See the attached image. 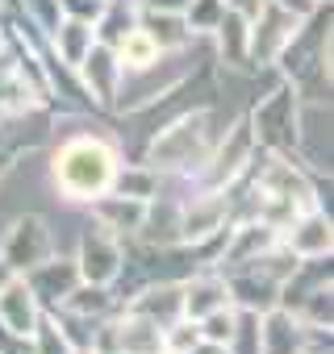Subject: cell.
<instances>
[{
    "label": "cell",
    "instance_id": "cell-1",
    "mask_svg": "<svg viewBox=\"0 0 334 354\" xmlns=\"http://www.w3.org/2000/svg\"><path fill=\"white\" fill-rule=\"evenodd\" d=\"M121 158H125L121 142L105 129L67 133L51 154V184H55L59 201L88 209L96 196H105L113 188V175H117Z\"/></svg>",
    "mask_w": 334,
    "mask_h": 354
},
{
    "label": "cell",
    "instance_id": "cell-2",
    "mask_svg": "<svg viewBox=\"0 0 334 354\" xmlns=\"http://www.w3.org/2000/svg\"><path fill=\"white\" fill-rule=\"evenodd\" d=\"M222 133V121L209 104H197V109H184L180 117H172L146 146L142 162L155 167L163 180H176V184H197L201 171H205V158L213 150Z\"/></svg>",
    "mask_w": 334,
    "mask_h": 354
},
{
    "label": "cell",
    "instance_id": "cell-3",
    "mask_svg": "<svg viewBox=\"0 0 334 354\" xmlns=\"http://www.w3.org/2000/svg\"><path fill=\"white\" fill-rule=\"evenodd\" d=\"M197 46V42H193ZM193 46H180V50H163L155 63L146 67H130L121 71V88H117V109L113 113H146L155 109L159 100L176 96L193 75H197V59H193Z\"/></svg>",
    "mask_w": 334,
    "mask_h": 354
},
{
    "label": "cell",
    "instance_id": "cell-4",
    "mask_svg": "<svg viewBox=\"0 0 334 354\" xmlns=\"http://www.w3.org/2000/svg\"><path fill=\"white\" fill-rule=\"evenodd\" d=\"M255 146L267 154H297V138H301V96L292 92V84H276L272 92H263L251 109H247Z\"/></svg>",
    "mask_w": 334,
    "mask_h": 354
},
{
    "label": "cell",
    "instance_id": "cell-5",
    "mask_svg": "<svg viewBox=\"0 0 334 354\" xmlns=\"http://www.w3.org/2000/svg\"><path fill=\"white\" fill-rule=\"evenodd\" d=\"M255 133H251V121H247V113L243 117H234V121H226L222 125V133H218V142H213V150H209V158H205V171H201V188H230V184H238L243 175H247V167H251V158H255Z\"/></svg>",
    "mask_w": 334,
    "mask_h": 354
},
{
    "label": "cell",
    "instance_id": "cell-6",
    "mask_svg": "<svg viewBox=\"0 0 334 354\" xmlns=\"http://www.w3.org/2000/svg\"><path fill=\"white\" fill-rule=\"evenodd\" d=\"M55 250H59V242H55V230L42 213H21L0 234V267L9 275H26L30 267H38Z\"/></svg>",
    "mask_w": 334,
    "mask_h": 354
},
{
    "label": "cell",
    "instance_id": "cell-7",
    "mask_svg": "<svg viewBox=\"0 0 334 354\" xmlns=\"http://www.w3.org/2000/svg\"><path fill=\"white\" fill-rule=\"evenodd\" d=\"M71 259H76L84 283H105V288H113L117 275H121V267H125V242H121L113 230H105L100 221L84 217Z\"/></svg>",
    "mask_w": 334,
    "mask_h": 354
},
{
    "label": "cell",
    "instance_id": "cell-8",
    "mask_svg": "<svg viewBox=\"0 0 334 354\" xmlns=\"http://www.w3.org/2000/svg\"><path fill=\"white\" fill-rule=\"evenodd\" d=\"M305 17H292L288 9L263 0L259 13L251 17V71H267L276 67V59L284 55V46L292 42V34L301 30Z\"/></svg>",
    "mask_w": 334,
    "mask_h": 354
},
{
    "label": "cell",
    "instance_id": "cell-9",
    "mask_svg": "<svg viewBox=\"0 0 334 354\" xmlns=\"http://www.w3.org/2000/svg\"><path fill=\"white\" fill-rule=\"evenodd\" d=\"M121 59H117V50L113 46H105V42H96L92 50H88V59L76 67V80H80V92L88 96V104L92 109H105V113H113L117 109V88H121Z\"/></svg>",
    "mask_w": 334,
    "mask_h": 354
},
{
    "label": "cell",
    "instance_id": "cell-10",
    "mask_svg": "<svg viewBox=\"0 0 334 354\" xmlns=\"http://www.w3.org/2000/svg\"><path fill=\"white\" fill-rule=\"evenodd\" d=\"M26 283H30V292L38 296V304H42V313H59L63 308V300L80 288V267H76V259L71 254H51V259H42L38 267H30L26 275H21Z\"/></svg>",
    "mask_w": 334,
    "mask_h": 354
},
{
    "label": "cell",
    "instance_id": "cell-11",
    "mask_svg": "<svg viewBox=\"0 0 334 354\" xmlns=\"http://www.w3.org/2000/svg\"><path fill=\"white\" fill-rule=\"evenodd\" d=\"M280 242H284L301 263H309V259H330V254H334V221H330L326 209H305V213H297V217L280 230Z\"/></svg>",
    "mask_w": 334,
    "mask_h": 354
},
{
    "label": "cell",
    "instance_id": "cell-12",
    "mask_svg": "<svg viewBox=\"0 0 334 354\" xmlns=\"http://www.w3.org/2000/svg\"><path fill=\"white\" fill-rule=\"evenodd\" d=\"M42 321V304L30 292V283L21 275H9L0 283V337H21L30 342V333Z\"/></svg>",
    "mask_w": 334,
    "mask_h": 354
},
{
    "label": "cell",
    "instance_id": "cell-13",
    "mask_svg": "<svg viewBox=\"0 0 334 354\" xmlns=\"http://www.w3.org/2000/svg\"><path fill=\"white\" fill-rule=\"evenodd\" d=\"M226 279V292H230V304L234 308H247V313H267L280 304V283L259 271L255 263H243V267H226L222 271Z\"/></svg>",
    "mask_w": 334,
    "mask_h": 354
},
{
    "label": "cell",
    "instance_id": "cell-14",
    "mask_svg": "<svg viewBox=\"0 0 334 354\" xmlns=\"http://www.w3.org/2000/svg\"><path fill=\"white\" fill-rule=\"evenodd\" d=\"M109 337L117 354H167L163 346V325H155L150 317L134 313V308H117L109 317Z\"/></svg>",
    "mask_w": 334,
    "mask_h": 354
},
{
    "label": "cell",
    "instance_id": "cell-15",
    "mask_svg": "<svg viewBox=\"0 0 334 354\" xmlns=\"http://www.w3.org/2000/svg\"><path fill=\"white\" fill-rule=\"evenodd\" d=\"M205 42H213V59L226 71H251V17L247 13L226 9L222 21H218V30Z\"/></svg>",
    "mask_w": 334,
    "mask_h": 354
},
{
    "label": "cell",
    "instance_id": "cell-16",
    "mask_svg": "<svg viewBox=\"0 0 334 354\" xmlns=\"http://www.w3.org/2000/svg\"><path fill=\"white\" fill-rule=\"evenodd\" d=\"M42 42H46V50H51L55 63H63L67 71H76L88 59V50L96 46V26L92 21H80V17H59L55 30Z\"/></svg>",
    "mask_w": 334,
    "mask_h": 354
},
{
    "label": "cell",
    "instance_id": "cell-17",
    "mask_svg": "<svg viewBox=\"0 0 334 354\" xmlns=\"http://www.w3.org/2000/svg\"><path fill=\"white\" fill-rule=\"evenodd\" d=\"M125 308H134V313H142V317H150L155 325H172V321H180L184 317V292H180V279H155V283H142L130 300H125Z\"/></svg>",
    "mask_w": 334,
    "mask_h": 354
},
{
    "label": "cell",
    "instance_id": "cell-18",
    "mask_svg": "<svg viewBox=\"0 0 334 354\" xmlns=\"http://www.w3.org/2000/svg\"><path fill=\"white\" fill-rule=\"evenodd\" d=\"M309 329L288 313V308H267L259 313V350L263 354H305Z\"/></svg>",
    "mask_w": 334,
    "mask_h": 354
},
{
    "label": "cell",
    "instance_id": "cell-19",
    "mask_svg": "<svg viewBox=\"0 0 334 354\" xmlns=\"http://www.w3.org/2000/svg\"><path fill=\"white\" fill-rule=\"evenodd\" d=\"M142 213H146V201H134V196H121V192H105L88 205V217L100 221L105 230H113L121 242H134V234L142 225Z\"/></svg>",
    "mask_w": 334,
    "mask_h": 354
},
{
    "label": "cell",
    "instance_id": "cell-20",
    "mask_svg": "<svg viewBox=\"0 0 334 354\" xmlns=\"http://www.w3.org/2000/svg\"><path fill=\"white\" fill-rule=\"evenodd\" d=\"M180 292H184V317H188V321H201L205 313L230 304L226 279H222V271H213V267H201V271L184 275V279H180Z\"/></svg>",
    "mask_w": 334,
    "mask_h": 354
},
{
    "label": "cell",
    "instance_id": "cell-21",
    "mask_svg": "<svg viewBox=\"0 0 334 354\" xmlns=\"http://www.w3.org/2000/svg\"><path fill=\"white\" fill-rule=\"evenodd\" d=\"M138 26L150 34V42H155L159 50H180V46H193V42H201V38H193V34H188V26H184V17H180V13H163V9H138Z\"/></svg>",
    "mask_w": 334,
    "mask_h": 354
},
{
    "label": "cell",
    "instance_id": "cell-22",
    "mask_svg": "<svg viewBox=\"0 0 334 354\" xmlns=\"http://www.w3.org/2000/svg\"><path fill=\"white\" fill-rule=\"evenodd\" d=\"M117 308H121V300H117L113 288H105V283H84V279H80V288L63 300V313L88 317V321H109Z\"/></svg>",
    "mask_w": 334,
    "mask_h": 354
},
{
    "label": "cell",
    "instance_id": "cell-23",
    "mask_svg": "<svg viewBox=\"0 0 334 354\" xmlns=\"http://www.w3.org/2000/svg\"><path fill=\"white\" fill-rule=\"evenodd\" d=\"M159 188H163V175H159L155 167H146V162H125V158H121V167H117V175H113V188H109V192H121V196H134V201H150V196H159Z\"/></svg>",
    "mask_w": 334,
    "mask_h": 354
},
{
    "label": "cell",
    "instance_id": "cell-24",
    "mask_svg": "<svg viewBox=\"0 0 334 354\" xmlns=\"http://www.w3.org/2000/svg\"><path fill=\"white\" fill-rule=\"evenodd\" d=\"M113 50H117V59H121V67H125V71H130V67H146V63H155V59L163 55V50L150 42V34H146L142 26H134V30H130Z\"/></svg>",
    "mask_w": 334,
    "mask_h": 354
},
{
    "label": "cell",
    "instance_id": "cell-25",
    "mask_svg": "<svg viewBox=\"0 0 334 354\" xmlns=\"http://www.w3.org/2000/svg\"><path fill=\"white\" fill-rule=\"evenodd\" d=\"M222 13H226L222 0H188L180 17H184V26H188V34H193V38H209V34L218 30Z\"/></svg>",
    "mask_w": 334,
    "mask_h": 354
},
{
    "label": "cell",
    "instance_id": "cell-26",
    "mask_svg": "<svg viewBox=\"0 0 334 354\" xmlns=\"http://www.w3.org/2000/svg\"><path fill=\"white\" fill-rule=\"evenodd\" d=\"M30 350H34V354H76V350H71V342H67V333L59 329L55 313H42L38 329L30 333Z\"/></svg>",
    "mask_w": 334,
    "mask_h": 354
},
{
    "label": "cell",
    "instance_id": "cell-27",
    "mask_svg": "<svg viewBox=\"0 0 334 354\" xmlns=\"http://www.w3.org/2000/svg\"><path fill=\"white\" fill-rule=\"evenodd\" d=\"M17 21H26L30 30L46 38L59 21V0H17Z\"/></svg>",
    "mask_w": 334,
    "mask_h": 354
},
{
    "label": "cell",
    "instance_id": "cell-28",
    "mask_svg": "<svg viewBox=\"0 0 334 354\" xmlns=\"http://www.w3.org/2000/svg\"><path fill=\"white\" fill-rule=\"evenodd\" d=\"M226 350L230 354H263L259 350V313L238 308V321H234V333H230Z\"/></svg>",
    "mask_w": 334,
    "mask_h": 354
},
{
    "label": "cell",
    "instance_id": "cell-29",
    "mask_svg": "<svg viewBox=\"0 0 334 354\" xmlns=\"http://www.w3.org/2000/svg\"><path fill=\"white\" fill-rule=\"evenodd\" d=\"M234 321H238V308H234V304H222V308L205 313V317L197 321V329H201V337H205V342L226 346V342H230V333H234Z\"/></svg>",
    "mask_w": 334,
    "mask_h": 354
},
{
    "label": "cell",
    "instance_id": "cell-30",
    "mask_svg": "<svg viewBox=\"0 0 334 354\" xmlns=\"http://www.w3.org/2000/svg\"><path fill=\"white\" fill-rule=\"evenodd\" d=\"M109 0H59V17H80V21H100Z\"/></svg>",
    "mask_w": 334,
    "mask_h": 354
},
{
    "label": "cell",
    "instance_id": "cell-31",
    "mask_svg": "<svg viewBox=\"0 0 334 354\" xmlns=\"http://www.w3.org/2000/svg\"><path fill=\"white\" fill-rule=\"evenodd\" d=\"M272 5H280V9H288L292 17H313L322 5H330V0H272Z\"/></svg>",
    "mask_w": 334,
    "mask_h": 354
},
{
    "label": "cell",
    "instance_id": "cell-32",
    "mask_svg": "<svg viewBox=\"0 0 334 354\" xmlns=\"http://www.w3.org/2000/svg\"><path fill=\"white\" fill-rule=\"evenodd\" d=\"M138 9H163V13H184L188 0H134Z\"/></svg>",
    "mask_w": 334,
    "mask_h": 354
},
{
    "label": "cell",
    "instance_id": "cell-33",
    "mask_svg": "<svg viewBox=\"0 0 334 354\" xmlns=\"http://www.w3.org/2000/svg\"><path fill=\"white\" fill-rule=\"evenodd\" d=\"M222 5H226V9H234V13H247V17H255L263 0H222Z\"/></svg>",
    "mask_w": 334,
    "mask_h": 354
},
{
    "label": "cell",
    "instance_id": "cell-34",
    "mask_svg": "<svg viewBox=\"0 0 334 354\" xmlns=\"http://www.w3.org/2000/svg\"><path fill=\"white\" fill-rule=\"evenodd\" d=\"M184 354H230V350H226V346H218V342H205V337H201V342H197V346H188Z\"/></svg>",
    "mask_w": 334,
    "mask_h": 354
},
{
    "label": "cell",
    "instance_id": "cell-35",
    "mask_svg": "<svg viewBox=\"0 0 334 354\" xmlns=\"http://www.w3.org/2000/svg\"><path fill=\"white\" fill-rule=\"evenodd\" d=\"M13 158H17V154H13L9 146H0V180H5V175L13 171Z\"/></svg>",
    "mask_w": 334,
    "mask_h": 354
},
{
    "label": "cell",
    "instance_id": "cell-36",
    "mask_svg": "<svg viewBox=\"0 0 334 354\" xmlns=\"http://www.w3.org/2000/svg\"><path fill=\"white\" fill-rule=\"evenodd\" d=\"M0 5L9 9V17H17V0H0Z\"/></svg>",
    "mask_w": 334,
    "mask_h": 354
},
{
    "label": "cell",
    "instance_id": "cell-37",
    "mask_svg": "<svg viewBox=\"0 0 334 354\" xmlns=\"http://www.w3.org/2000/svg\"><path fill=\"white\" fill-rule=\"evenodd\" d=\"M5 26H9V9H5V5H0V30H5Z\"/></svg>",
    "mask_w": 334,
    "mask_h": 354
},
{
    "label": "cell",
    "instance_id": "cell-38",
    "mask_svg": "<svg viewBox=\"0 0 334 354\" xmlns=\"http://www.w3.org/2000/svg\"><path fill=\"white\" fill-rule=\"evenodd\" d=\"M5 279H9V271H5V267H0V283H5Z\"/></svg>",
    "mask_w": 334,
    "mask_h": 354
},
{
    "label": "cell",
    "instance_id": "cell-39",
    "mask_svg": "<svg viewBox=\"0 0 334 354\" xmlns=\"http://www.w3.org/2000/svg\"><path fill=\"white\" fill-rule=\"evenodd\" d=\"M0 46H5V30H0Z\"/></svg>",
    "mask_w": 334,
    "mask_h": 354
}]
</instances>
